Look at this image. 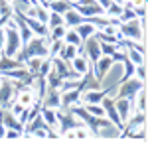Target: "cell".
Instances as JSON below:
<instances>
[{
	"label": "cell",
	"instance_id": "6da1fadb",
	"mask_svg": "<svg viewBox=\"0 0 148 148\" xmlns=\"http://www.w3.org/2000/svg\"><path fill=\"white\" fill-rule=\"evenodd\" d=\"M47 53H49V38H46V36H32L30 42H26L14 57H18L20 63H26L30 57H36V56L47 57Z\"/></svg>",
	"mask_w": 148,
	"mask_h": 148
},
{
	"label": "cell",
	"instance_id": "7a4b0ae2",
	"mask_svg": "<svg viewBox=\"0 0 148 148\" xmlns=\"http://www.w3.org/2000/svg\"><path fill=\"white\" fill-rule=\"evenodd\" d=\"M144 26L138 18H130L126 22H121L119 24V32H116V42L119 40H134V42H144Z\"/></svg>",
	"mask_w": 148,
	"mask_h": 148
},
{
	"label": "cell",
	"instance_id": "3957f363",
	"mask_svg": "<svg viewBox=\"0 0 148 148\" xmlns=\"http://www.w3.org/2000/svg\"><path fill=\"white\" fill-rule=\"evenodd\" d=\"M121 85V89L116 91V99H121V97H125V99H130V101H134V97H136V93L144 87V81H140L138 77H128L126 81L123 83H119Z\"/></svg>",
	"mask_w": 148,
	"mask_h": 148
},
{
	"label": "cell",
	"instance_id": "277c9868",
	"mask_svg": "<svg viewBox=\"0 0 148 148\" xmlns=\"http://www.w3.org/2000/svg\"><path fill=\"white\" fill-rule=\"evenodd\" d=\"M56 116H57V126H59V134L63 136L67 130L79 126V123L75 121V114L71 113V109H56Z\"/></svg>",
	"mask_w": 148,
	"mask_h": 148
},
{
	"label": "cell",
	"instance_id": "5b68a950",
	"mask_svg": "<svg viewBox=\"0 0 148 148\" xmlns=\"http://www.w3.org/2000/svg\"><path fill=\"white\" fill-rule=\"evenodd\" d=\"M14 101H16L14 83H12V79L2 77V83H0V109H10V105Z\"/></svg>",
	"mask_w": 148,
	"mask_h": 148
},
{
	"label": "cell",
	"instance_id": "8992f818",
	"mask_svg": "<svg viewBox=\"0 0 148 148\" xmlns=\"http://www.w3.org/2000/svg\"><path fill=\"white\" fill-rule=\"evenodd\" d=\"M101 107H103V111H105V116L113 123L114 128H116V130H123L125 123L121 121V116H119V113H116V107H114V101L109 97V95H107V97H103Z\"/></svg>",
	"mask_w": 148,
	"mask_h": 148
},
{
	"label": "cell",
	"instance_id": "52a82bcc",
	"mask_svg": "<svg viewBox=\"0 0 148 148\" xmlns=\"http://www.w3.org/2000/svg\"><path fill=\"white\" fill-rule=\"evenodd\" d=\"M81 46H83V53H85V57L91 61V65L103 56L101 53V44H99V40H97L95 36H89L87 40H83Z\"/></svg>",
	"mask_w": 148,
	"mask_h": 148
},
{
	"label": "cell",
	"instance_id": "ba28073f",
	"mask_svg": "<svg viewBox=\"0 0 148 148\" xmlns=\"http://www.w3.org/2000/svg\"><path fill=\"white\" fill-rule=\"evenodd\" d=\"M128 119H130V116H128ZM144 123H146V113H144V111H134L132 119L126 121V125L123 126V136H125V138L132 136V134L136 132V128L144 126Z\"/></svg>",
	"mask_w": 148,
	"mask_h": 148
},
{
	"label": "cell",
	"instance_id": "9c48e42d",
	"mask_svg": "<svg viewBox=\"0 0 148 148\" xmlns=\"http://www.w3.org/2000/svg\"><path fill=\"white\" fill-rule=\"evenodd\" d=\"M114 65L113 57L111 56H101L95 63H93V73H95V81L99 83V81L105 79V75L109 73V69Z\"/></svg>",
	"mask_w": 148,
	"mask_h": 148
},
{
	"label": "cell",
	"instance_id": "30bf717a",
	"mask_svg": "<svg viewBox=\"0 0 148 148\" xmlns=\"http://www.w3.org/2000/svg\"><path fill=\"white\" fill-rule=\"evenodd\" d=\"M113 89H99V87H95V89H85V91L81 93V105H91V103H101L103 97H107V95H111Z\"/></svg>",
	"mask_w": 148,
	"mask_h": 148
},
{
	"label": "cell",
	"instance_id": "8fae6325",
	"mask_svg": "<svg viewBox=\"0 0 148 148\" xmlns=\"http://www.w3.org/2000/svg\"><path fill=\"white\" fill-rule=\"evenodd\" d=\"M73 105H81V89H69L59 91V109H69Z\"/></svg>",
	"mask_w": 148,
	"mask_h": 148
},
{
	"label": "cell",
	"instance_id": "7c38bea8",
	"mask_svg": "<svg viewBox=\"0 0 148 148\" xmlns=\"http://www.w3.org/2000/svg\"><path fill=\"white\" fill-rule=\"evenodd\" d=\"M114 107H116V113H119V116H121V121H123V123H126V121H128V116L134 113V101L125 99V97L114 99Z\"/></svg>",
	"mask_w": 148,
	"mask_h": 148
},
{
	"label": "cell",
	"instance_id": "4fadbf2b",
	"mask_svg": "<svg viewBox=\"0 0 148 148\" xmlns=\"http://www.w3.org/2000/svg\"><path fill=\"white\" fill-rule=\"evenodd\" d=\"M83 22H87V16L79 14L75 8H69V10L63 14V26H65V28H75V26H79V24H83Z\"/></svg>",
	"mask_w": 148,
	"mask_h": 148
},
{
	"label": "cell",
	"instance_id": "5bb4252c",
	"mask_svg": "<svg viewBox=\"0 0 148 148\" xmlns=\"http://www.w3.org/2000/svg\"><path fill=\"white\" fill-rule=\"evenodd\" d=\"M16 101L20 103V105H24V107L34 105L38 99H36V93H34V89H32V85H28V87H24L22 91H18V95H16Z\"/></svg>",
	"mask_w": 148,
	"mask_h": 148
},
{
	"label": "cell",
	"instance_id": "9a60e30c",
	"mask_svg": "<svg viewBox=\"0 0 148 148\" xmlns=\"http://www.w3.org/2000/svg\"><path fill=\"white\" fill-rule=\"evenodd\" d=\"M69 65H71V67L75 69L77 73H81V75H85V73L89 71V59H87L85 56H79V53H77V56L73 57L71 61H69Z\"/></svg>",
	"mask_w": 148,
	"mask_h": 148
},
{
	"label": "cell",
	"instance_id": "2e32d148",
	"mask_svg": "<svg viewBox=\"0 0 148 148\" xmlns=\"http://www.w3.org/2000/svg\"><path fill=\"white\" fill-rule=\"evenodd\" d=\"M40 114H42V119H44V123H46L49 128H57V116H56V109H49V107H44L42 105V109H40Z\"/></svg>",
	"mask_w": 148,
	"mask_h": 148
},
{
	"label": "cell",
	"instance_id": "e0dca14e",
	"mask_svg": "<svg viewBox=\"0 0 148 148\" xmlns=\"http://www.w3.org/2000/svg\"><path fill=\"white\" fill-rule=\"evenodd\" d=\"M42 101H44V107L59 109V89H47L46 97H44Z\"/></svg>",
	"mask_w": 148,
	"mask_h": 148
},
{
	"label": "cell",
	"instance_id": "ac0fdd59",
	"mask_svg": "<svg viewBox=\"0 0 148 148\" xmlns=\"http://www.w3.org/2000/svg\"><path fill=\"white\" fill-rule=\"evenodd\" d=\"M69 8H73L71 0H56V2H49V6H47L49 12H57V14H65Z\"/></svg>",
	"mask_w": 148,
	"mask_h": 148
},
{
	"label": "cell",
	"instance_id": "d6986e66",
	"mask_svg": "<svg viewBox=\"0 0 148 148\" xmlns=\"http://www.w3.org/2000/svg\"><path fill=\"white\" fill-rule=\"evenodd\" d=\"M75 32L79 34L81 40H87L89 36H93L97 32V26H93V24H89V22H83V24H79V26H75Z\"/></svg>",
	"mask_w": 148,
	"mask_h": 148
},
{
	"label": "cell",
	"instance_id": "ffe728a7",
	"mask_svg": "<svg viewBox=\"0 0 148 148\" xmlns=\"http://www.w3.org/2000/svg\"><path fill=\"white\" fill-rule=\"evenodd\" d=\"M57 56L61 57L63 61H67V63H69L73 57L77 56V46H71V44H65V42H63V47L59 49V53H57Z\"/></svg>",
	"mask_w": 148,
	"mask_h": 148
},
{
	"label": "cell",
	"instance_id": "44dd1931",
	"mask_svg": "<svg viewBox=\"0 0 148 148\" xmlns=\"http://www.w3.org/2000/svg\"><path fill=\"white\" fill-rule=\"evenodd\" d=\"M24 63H20L18 59H12L8 56H0V71H8V69H16V67H22Z\"/></svg>",
	"mask_w": 148,
	"mask_h": 148
},
{
	"label": "cell",
	"instance_id": "7402d4cb",
	"mask_svg": "<svg viewBox=\"0 0 148 148\" xmlns=\"http://www.w3.org/2000/svg\"><path fill=\"white\" fill-rule=\"evenodd\" d=\"M46 81H47V89H59L61 87V77L57 75V71L53 67L47 71V75H46Z\"/></svg>",
	"mask_w": 148,
	"mask_h": 148
},
{
	"label": "cell",
	"instance_id": "603a6c76",
	"mask_svg": "<svg viewBox=\"0 0 148 148\" xmlns=\"http://www.w3.org/2000/svg\"><path fill=\"white\" fill-rule=\"evenodd\" d=\"M44 59H46V57H40V56L30 57L24 65H26V69H28V71H30V73L36 77V75H38V71H40V67H42V61H44Z\"/></svg>",
	"mask_w": 148,
	"mask_h": 148
},
{
	"label": "cell",
	"instance_id": "cb8c5ba5",
	"mask_svg": "<svg viewBox=\"0 0 148 148\" xmlns=\"http://www.w3.org/2000/svg\"><path fill=\"white\" fill-rule=\"evenodd\" d=\"M63 42H65V44H71V46H77V47H79L81 44H83V40H81L79 34L75 32V28H67V30H65Z\"/></svg>",
	"mask_w": 148,
	"mask_h": 148
},
{
	"label": "cell",
	"instance_id": "d4e9b609",
	"mask_svg": "<svg viewBox=\"0 0 148 148\" xmlns=\"http://www.w3.org/2000/svg\"><path fill=\"white\" fill-rule=\"evenodd\" d=\"M121 63H123V67H125V69H123V75H121L119 83H123V81H126L128 77H132V75H134V63H132L128 57H125Z\"/></svg>",
	"mask_w": 148,
	"mask_h": 148
},
{
	"label": "cell",
	"instance_id": "484cf974",
	"mask_svg": "<svg viewBox=\"0 0 148 148\" xmlns=\"http://www.w3.org/2000/svg\"><path fill=\"white\" fill-rule=\"evenodd\" d=\"M134 111H144L146 113V89L142 87L134 97Z\"/></svg>",
	"mask_w": 148,
	"mask_h": 148
},
{
	"label": "cell",
	"instance_id": "4316f807",
	"mask_svg": "<svg viewBox=\"0 0 148 148\" xmlns=\"http://www.w3.org/2000/svg\"><path fill=\"white\" fill-rule=\"evenodd\" d=\"M65 26H53V28H49V42H53V40H63V36H65Z\"/></svg>",
	"mask_w": 148,
	"mask_h": 148
},
{
	"label": "cell",
	"instance_id": "83f0119b",
	"mask_svg": "<svg viewBox=\"0 0 148 148\" xmlns=\"http://www.w3.org/2000/svg\"><path fill=\"white\" fill-rule=\"evenodd\" d=\"M126 57H128L134 65H140V63H144V61H146L144 56H142V53H138L136 49H132V47H126Z\"/></svg>",
	"mask_w": 148,
	"mask_h": 148
},
{
	"label": "cell",
	"instance_id": "f1b7e54d",
	"mask_svg": "<svg viewBox=\"0 0 148 148\" xmlns=\"http://www.w3.org/2000/svg\"><path fill=\"white\" fill-rule=\"evenodd\" d=\"M53 26H63V14L49 12V18H47V28H53Z\"/></svg>",
	"mask_w": 148,
	"mask_h": 148
},
{
	"label": "cell",
	"instance_id": "f546056e",
	"mask_svg": "<svg viewBox=\"0 0 148 148\" xmlns=\"http://www.w3.org/2000/svg\"><path fill=\"white\" fill-rule=\"evenodd\" d=\"M99 44H101V42H99ZM116 49H119L116 42H114V44H111V42H105V44H101V53H103V56H113Z\"/></svg>",
	"mask_w": 148,
	"mask_h": 148
},
{
	"label": "cell",
	"instance_id": "4dcf8cb0",
	"mask_svg": "<svg viewBox=\"0 0 148 148\" xmlns=\"http://www.w3.org/2000/svg\"><path fill=\"white\" fill-rule=\"evenodd\" d=\"M2 16H14L12 4L8 0H0V18H2Z\"/></svg>",
	"mask_w": 148,
	"mask_h": 148
},
{
	"label": "cell",
	"instance_id": "1f68e13d",
	"mask_svg": "<svg viewBox=\"0 0 148 148\" xmlns=\"http://www.w3.org/2000/svg\"><path fill=\"white\" fill-rule=\"evenodd\" d=\"M87 138L89 136V130H87V128H85V126H75V128H73V130H71V138Z\"/></svg>",
	"mask_w": 148,
	"mask_h": 148
},
{
	"label": "cell",
	"instance_id": "d6a6232c",
	"mask_svg": "<svg viewBox=\"0 0 148 148\" xmlns=\"http://www.w3.org/2000/svg\"><path fill=\"white\" fill-rule=\"evenodd\" d=\"M49 69H51V59H49V57H46V59L42 61V67H40V71H38V75H40V77H46ZM38 75H36V77H38Z\"/></svg>",
	"mask_w": 148,
	"mask_h": 148
},
{
	"label": "cell",
	"instance_id": "836d02e7",
	"mask_svg": "<svg viewBox=\"0 0 148 148\" xmlns=\"http://www.w3.org/2000/svg\"><path fill=\"white\" fill-rule=\"evenodd\" d=\"M134 73L140 81H146V63H140V65H134Z\"/></svg>",
	"mask_w": 148,
	"mask_h": 148
},
{
	"label": "cell",
	"instance_id": "e575fe53",
	"mask_svg": "<svg viewBox=\"0 0 148 148\" xmlns=\"http://www.w3.org/2000/svg\"><path fill=\"white\" fill-rule=\"evenodd\" d=\"M6 138H20L22 136V130H16V128H6Z\"/></svg>",
	"mask_w": 148,
	"mask_h": 148
},
{
	"label": "cell",
	"instance_id": "d590c367",
	"mask_svg": "<svg viewBox=\"0 0 148 148\" xmlns=\"http://www.w3.org/2000/svg\"><path fill=\"white\" fill-rule=\"evenodd\" d=\"M4 51V28H0V56Z\"/></svg>",
	"mask_w": 148,
	"mask_h": 148
},
{
	"label": "cell",
	"instance_id": "8d00e7d4",
	"mask_svg": "<svg viewBox=\"0 0 148 148\" xmlns=\"http://www.w3.org/2000/svg\"><path fill=\"white\" fill-rule=\"evenodd\" d=\"M97 4L101 6L103 10H107V8H109V4H111V0H97Z\"/></svg>",
	"mask_w": 148,
	"mask_h": 148
},
{
	"label": "cell",
	"instance_id": "74e56055",
	"mask_svg": "<svg viewBox=\"0 0 148 148\" xmlns=\"http://www.w3.org/2000/svg\"><path fill=\"white\" fill-rule=\"evenodd\" d=\"M4 134H6V126L0 123V136H4Z\"/></svg>",
	"mask_w": 148,
	"mask_h": 148
},
{
	"label": "cell",
	"instance_id": "f35d334b",
	"mask_svg": "<svg viewBox=\"0 0 148 148\" xmlns=\"http://www.w3.org/2000/svg\"><path fill=\"white\" fill-rule=\"evenodd\" d=\"M111 2H116V4H125V0H111Z\"/></svg>",
	"mask_w": 148,
	"mask_h": 148
},
{
	"label": "cell",
	"instance_id": "ab89813d",
	"mask_svg": "<svg viewBox=\"0 0 148 148\" xmlns=\"http://www.w3.org/2000/svg\"><path fill=\"white\" fill-rule=\"evenodd\" d=\"M47 2H56V0H47Z\"/></svg>",
	"mask_w": 148,
	"mask_h": 148
},
{
	"label": "cell",
	"instance_id": "60d3db41",
	"mask_svg": "<svg viewBox=\"0 0 148 148\" xmlns=\"http://www.w3.org/2000/svg\"><path fill=\"white\" fill-rule=\"evenodd\" d=\"M8 2H10V4H12V2H14V0H8Z\"/></svg>",
	"mask_w": 148,
	"mask_h": 148
}]
</instances>
